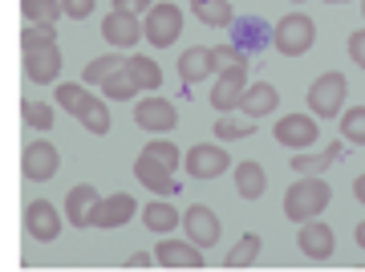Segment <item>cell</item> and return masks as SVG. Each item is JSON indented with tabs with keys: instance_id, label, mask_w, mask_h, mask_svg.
<instances>
[{
	"instance_id": "cell-20",
	"label": "cell",
	"mask_w": 365,
	"mask_h": 272,
	"mask_svg": "<svg viewBox=\"0 0 365 272\" xmlns=\"http://www.w3.org/2000/svg\"><path fill=\"white\" fill-rule=\"evenodd\" d=\"M143 223H146V232L167 236V232H175V228H182V216L175 211V203H170L167 195H158V199H150L143 208Z\"/></svg>"
},
{
	"instance_id": "cell-39",
	"label": "cell",
	"mask_w": 365,
	"mask_h": 272,
	"mask_svg": "<svg viewBox=\"0 0 365 272\" xmlns=\"http://www.w3.org/2000/svg\"><path fill=\"white\" fill-rule=\"evenodd\" d=\"M349 57L357 69H365V29H357V33H349Z\"/></svg>"
},
{
	"instance_id": "cell-17",
	"label": "cell",
	"mask_w": 365,
	"mask_h": 272,
	"mask_svg": "<svg viewBox=\"0 0 365 272\" xmlns=\"http://www.w3.org/2000/svg\"><path fill=\"white\" fill-rule=\"evenodd\" d=\"M102 37L110 41V45H118V49H126V45H138V41H146V33H143V25H138V16H130V13H106V21H102Z\"/></svg>"
},
{
	"instance_id": "cell-8",
	"label": "cell",
	"mask_w": 365,
	"mask_h": 272,
	"mask_svg": "<svg viewBox=\"0 0 365 272\" xmlns=\"http://www.w3.org/2000/svg\"><path fill=\"white\" fill-rule=\"evenodd\" d=\"M21 167H25V179L49 183L53 175H57V167H61V155H57V146H53L49 138H33V143H25V151H21Z\"/></svg>"
},
{
	"instance_id": "cell-34",
	"label": "cell",
	"mask_w": 365,
	"mask_h": 272,
	"mask_svg": "<svg viewBox=\"0 0 365 272\" xmlns=\"http://www.w3.org/2000/svg\"><path fill=\"white\" fill-rule=\"evenodd\" d=\"M122 57H114V53H106V57H93L90 65H86V74H81V78L90 81V86H102L106 78H110V74H118V69H122Z\"/></svg>"
},
{
	"instance_id": "cell-6",
	"label": "cell",
	"mask_w": 365,
	"mask_h": 272,
	"mask_svg": "<svg viewBox=\"0 0 365 272\" xmlns=\"http://www.w3.org/2000/svg\"><path fill=\"white\" fill-rule=\"evenodd\" d=\"M272 134H276V143L288 146V151H309V146L321 138L313 114H284V118H276Z\"/></svg>"
},
{
	"instance_id": "cell-38",
	"label": "cell",
	"mask_w": 365,
	"mask_h": 272,
	"mask_svg": "<svg viewBox=\"0 0 365 272\" xmlns=\"http://www.w3.org/2000/svg\"><path fill=\"white\" fill-rule=\"evenodd\" d=\"M215 65H220V69H227V65H248V53L244 49H235V45H215Z\"/></svg>"
},
{
	"instance_id": "cell-35",
	"label": "cell",
	"mask_w": 365,
	"mask_h": 272,
	"mask_svg": "<svg viewBox=\"0 0 365 272\" xmlns=\"http://www.w3.org/2000/svg\"><path fill=\"white\" fill-rule=\"evenodd\" d=\"M21 118H25V126H33V130H49L53 126V106L25 98V102H21Z\"/></svg>"
},
{
	"instance_id": "cell-5",
	"label": "cell",
	"mask_w": 365,
	"mask_h": 272,
	"mask_svg": "<svg viewBox=\"0 0 365 272\" xmlns=\"http://www.w3.org/2000/svg\"><path fill=\"white\" fill-rule=\"evenodd\" d=\"M182 167L191 179H220L223 171L232 167V155L215 143H195L187 155H182Z\"/></svg>"
},
{
	"instance_id": "cell-9",
	"label": "cell",
	"mask_w": 365,
	"mask_h": 272,
	"mask_svg": "<svg viewBox=\"0 0 365 272\" xmlns=\"http://www.w3.org/2000/svg\"><path fill=\"white\" fill-rule=\"evenodd\" d=\"M244 90H248V65H227V69H220V78L211 86V106L220 114H232L244 98Z\"/></svg>"
},
{
	"instance_id": "cell-42",
	"label": "cell",
	"mask_w": 365,
	"mask_h": 272,
	"mask_svg": "<svg viewBox=\"0 0 365 272\" xmlns=\"http://www.w3.org/2000/svg\"><path fill=\"white\" fill-rule=\"evenodd\" d=\"M150 260H155L150 252H134V256L126 260V268H150Z\"/></svg>"
},
{
	"instance_id": "cell-7",
	"label": "cell",
	"mask_w": 365,
	"mask_h": 272,
	"mask_svg": "<svg viewBox=\"0 0 365 272\" xmlns=\"http://www.w3.org/2000/svg\"><path fill=\"white\" fill-rule=\"evenodd\" d=\"M134 211H138V199L126 191H114L106 195V199H98L90 211V228H102V232H110V228H122V223L134 220Z\"/></svg>"
},
{
	"instance_id": "cell-41",
	"label": "cell",
	"mask_w": 365,
	"mask_h": 272,
	"mask_svg": "<svg viewBox=\"0 0 365 272\" xmlns=\"http://www.w3.org/2000/svg\"><path fill=\"white\" fill-rule=\"evenodd\" d=\"M150 4H155V0H114V9H118V13H130V16L150 13Z\"/></svg>"
},
{
	"instance_id": "cell-31",
	"label": "cell",
	"mask_w": 365,
	"mask_h": 272,
	"mask_svg": "<svg viewBox=\"0 0 365 272\" xmlns=\"http://www.w3.org/2000/svg\"><path fill=\"white\" fill-rule=\"evenodd\" d=\"M341 138L353 146H365V106L341 110Z\"/></svg>"
},
{
	"instance_id": "cell-29",
	"label": "cell",
	"mask_w": 365,
	"mask_h": 272,
	"mask_svg": "<svg viewBox=\"0 0 365 272\" xmlns=\"http://www.w3.org/2000/svg\"><path fill=\"white\" fill-rule=\"evenodd\" d=\"M57 102L66 106L73 118H81L93 102H98V98H93V94H86V86H69V81H61V86H57Z\"/></svg>"
},
{
	"instance_id": "cell-47",
	"label": "cell",
	"mask_w": 365,
	"mask_h": 272,
	"mask_svg": "<svg viewBox=\"0 0 365 272\" xmlns=\"http://www.w3.org/2000/svg\"><path fill=\"white\" fill-rule=\"evenodd\" d=\"M361 13H365V4H361Z\"/></svg>"
},
{
	"instance_id": "cell-10",
	"label": "cell",
	"mask_w": 365,
	"mask_h": 272,
	"mask_svg": "<svg viewBox=\"0 0 365 272\" xmlns=\"http://www.w3.org/2000/svg\"><path fill=\"white\" fill-rule=\"evenodd\" d=\"M134 122L146 130V134H170L179 126V110L170 98H146V102L134 106Z\"/></svg>"
},
{
	"instance_id": "cell-15",
	"label": "cell",
	"mask_w": 365,
	"mask_h": 272,
	"mask_svg": "<svg viewBox=\"0 0 365 272\" xmlns=\"http://www.w3.org/2000/svg\"><path fill=\"white\" fill-rule=\"evenodd\" d=\"M155 260L163 268H203V248L191 244V240H158Z\"/></svg>"
},
{
	"instance_id": "cell-14",
	"label": "cell",
	"mask_w": 365,
	"mask_h": 272,
	"mask_svg": "<svg viewBox=\"0 0 365 272\" xmlns=\"http://www.w3.org/2000/svg\"><path fill=\"white\" fill-rule=\"evenodd\" d=\"M297 244L300 252L309 260H329L333 252H337V236H333V228L321 220H304L300 223V232H297Z\"/></svg>"
},
{
	"instance_id": "cell-22",
	"label": "cell",
	"mask_w": 365,
	"mask_h": 272,
	"mask_svg": "<svg viewBox=\"0 0 365 272\" xmlns=\"http://www.w3.org/2000/svg\"><path fill=\"white\" fill-rule=\"evenodd\" d=\"M102 195L93 191L90 183H78V187H69L66 191V216H69V223L73 228H86L90 223V211H93V203H98Z\"/></svg>"
},
{
	"instance_id": "cell-19",
	"label": "cell",
	"mask_w": 365,
	"mask_h": 272,
	"mask_svg": "<svg viewBox=\"0 0 365 272\" xmlns=\"http://www.w3.org/2000/svg\"><path fill=\"white\" fill-rule=\"evenodd\" d=\"M276 106H280L276 86H272V81H256V86H248V90H244V98H240V106H235V110H240L244 118H268Z\"/></svg>"
},
{
	"instance_id": "cell-27",
	"label": "cell",
	"mask_w": 365,
	"mask_h": 272,
	"mask_svg": "<svg viewBox=\"0 0 365 272\" xmlns=\"http://www.w3.org/2000/svg\"><path fill=\"white\" fill-rule=\"evenodd\" d=\"M220 143H240V138H252V118H235V114H220L215 118V130H211Z\"/></svg>"
},
{
	"instance_id": "cell-40",
	"label": "cell",
	"mask_w": 365,
	"mask_h": 272,
	"mask_svg": "<svg viewBox=\"0 0 365 272\" xmlns=\"http://www.w3.org/2000/svg\"><path fill=\"white\" fill-rule=\"evenodd\" d=\"M61 4H66V16H73V21H86L93 13V0H61Z\"/></svg>"
},
{
	"instance_id": "cell-16",
	"label": "cell",
	"mask_w": 365,
	"mask_h": 272,
	"mask_svg": "<svg viewBox=\"0 0 365 272\" xmlns=\"http://www.w3.org/2000/svg\"><path fill=\"white\" fill-rule=\"evenodd\" d=\"M61 74V49L57 45H45V49H25V78L37 81V86H49Z\"/></svg>"
},
{
	"instance_id": "cell-25",
	"label": "cell",
	"mask_w": 365,
	"mask_h": 272,
	"mask_svg": "<svg viewBox=\"0 0 365 272\" xmlns=\"http://www.w3.org/2000/svg\"><path fill=\"white\" fill-rule=\"evenodd\" d=\"M341 155H345V143H333L325 155H309V151H297V155H292V171H297V175H321V171L333 167Z\"/></svg>"
},
{
	"instance_id": "cell-30",
	"label": "cell",
	"mask_w": 365,
	"mask_h": 272,
	"mask_svg": "<svg viewBox=\"0 0 365 272\" xmlns=\"http://www.w3.org/2000/svg\"><path fill=\"white\" fill-rule=\"evenodd\" d=\"M126 69H130V78L138 81V90H158V86H163V69H158L150 57H130Z\"/></svg>"
},
{
	"instance_id": "cell-33",
	"label": "cell",
	"mask_w": 365,
	"mask_h": 272,
	"mask_svg": "<svg viewBox=\"0 0 365 272\" xmlns=\"http://www.w3.org/2000/svg\"><path fill=\"white\" fill-rule=\"evenodd\" d=\"M143 151H146V155H155L158 163H167L170 171H179V167H182V151L170 143V138H158V134H155V138H146Z\"/></svg>"
},
{
	"instance_id": "cell-24",
	"label": "cell",
	"mask_w": 365,
	"mask_h": 272,
	"mask_svg": "<svg viewBox=\"0 0 365 272\" xmlns=\"http://www.w3.org/2000/svg\"><path fill=\"white\" fill-rule=\"evenodd\" d=\"M191 13L199 16V25L207 29H227L235 21L232 0H191Z\"/></svg>"
},
{
	"instance_id": "cell-13",
	"label": "cell",
	"mask_w": 365,
	"mask_h": 272,
	"mask_svg": "<svg viewBox=\"0 0 365 272\" xmlns=\"http://www.w3.org/2000/svg\"><path fill=\"white\" fill-rule=\"evenodd\" d=\"M25 232L33 240H41V244H53L61 236V216H57V208L49 199H33L25 208Z\"/></svg>"
},
{
	"instance_id": "cell-12",
	"label": "cell",
	"mask_w": 365,
	"mask_h": 272,
	"mask_svg": "<svg viewBox=\"0 0 365 272\" xmlns=\"http://www.w3.org/2000/svg\"><path fill=\"white\" fill-rule=\"evenodd\" d=\"M134 179L143 183L146 191H155V195H179V183H175V171L167 167V163H158L155 155H138V163H134Z\"/></svg>"
},
{
	"instance_id": "cell-1",
	"label": "cell",
	"mask_w": 365,
	"mask_h": 272,
	"mask_svg": "<svg viewBox=\"0 0 365 272\" xmlns=\"http://www.w3.org/2000/svg\"><path fill=\"white\" fill-rule=\"evenodd\" d=\"M329 203H333V187H329L321 175H300V179L284 191V216L297 223V228L304 220H317Z\"/></svg>"
},
{
	"instance_id": "cell-11",
	"label": "cell",
	"mask_w": 365,
	"mask_h": 272,
	"mask_svg": "<svg viewBox=\"0 0 365 272\" xmlns=\"http://www.w3.org/2000/svg\"><path fill=\"white\" fill-rule=\"evenodd\" d=\"M182 232H187L191 244H199L207 252L211 244H220V216L211 208H203V203H191V208L182 211Z\"/></svg>"
},
{
	"instance_id": "cell-45",
	"label": "cell",
	"mask_w": 365,
	"mask_h": 272,
	"mask_svg": "<svg viewBox=\"0 0 365 272\" xmlns=\"http://www.w3.org/2000/svg\"><path fill=\"white\" fill-rule=\"evenodd\" d=\"M329 4H349V0H329Z\"/></svg>"
},
{
	"instance_id": "cell-44",
	"label": "cell",
	"mask_w": 365,
	"mask_h": 272,
	"mask_svg": "<svg viewBox=\"0 0 365 272\" xmlns=\"http://www.w3.org/2000/svg\"><path fill=\"white\" fill-rule=\"evenodd\" d=\"M357 248H361V252H365V220L357 223Z\"/></svg>"
},
{
	"instance_id": "cell-26",
	"label": "cell",
	"mask_w": 365,
	"mask_h": 272,
	"mask_svg": "<svg viewBox=\"0 0 365 272\" xmlns=\"http://www.w3.org/2000/svg\"><path fill=\"white\" fill-rule=\"evenodd\" d=\"M260 248H264V240L256 232H244L240 240L232 244V252H227V268H248V264H256V256H260Z\"/></svg>"
},
{
	"instance_id": "cell-21",
	"label": "cell",
	"mask_w": 365,
	"mask_h": 272,
	"mask_svg": "<svg viewBox=\"0 0 365 272\" xmlns=\"http://www.w3.org/2000/svg\"><path fill=\"white\" fill-rule=\"evenodd\" d=\"M264 191H268V171H264L256 158L235 163V195H240V199H260Z\"/></svg>"
},
{
	"instance_id": "cell-36",
	"label": "cell",
	"mask_w": 365,
	"mask_h": 272,
	"mask_svg": "<svg viewBox=\"0 0 365 272\" xmlns=\"http://www.w3.org/2000/svg\"><path fill=\"white\" fill-rule=\"evenodd\" d=\"M45 45H57V29L53 25H25V33H21V53L45 49Z\"/></svg>"
},
{
	"instance_id": "cell-4",
	"label": "cell",
	"mask_w": 365,
	"mask_h": 272,
	"mask_svg": "<svg viewBox=\"0 0 365 272\" xmlns=\"http://www.w3.org/2000/svg\"><path fill=\"white\" fill-rule=\"evenodd\" d=\"M143 33L155 49H170L182 33V9L170 4V0L167 4H150V13H146V21H143Z\"/></svg>"
},
{
	"instance_id": "cell-2",
	"label": "cell",
	"mask_w": 365,
	"mask_h": 272,
	"mask_svg": "<svg viewBox=\"0 0 365 272\" xmlns=\"http://www.w3.org/2000/svg\"><path fill=\"white\" fill-rule=\"evenodd\" d=\"M313 41H317V25H313V16H304V13H288L272 25V45L284 57H304L313 49Z\"/></svg>"
},
{
	"instance_id": "cell-23",
	"label": "cell",
	"mask_w": 365,
	"mask_h": 272,
	"mask_svg": "<svg viewBox=\"0 0 365 272\" xmlns=\"http://www.w3.org/2000/svg\"><path fill=\"white\" fill-rule=\"evenodd\" d=\"M211 69H220L215 65V53L203 49V45H195V49H187L179 57V78L187 81V86H195V81H203L211 74Z\"/></svg>"
},
{
	"instance_id": "cell-37",
	"label": "cell",
	"mask_w": 365,
	"mask_h": 272,
	"mask_svg": "<svg viewBox=\"0 0 365 272\" xmlns=\"http://www.w3.org/2000/svg\"><path fill=\"white\" fill-rule=\"evenodd\" d=\"M81 126L90 130V134H98V138H106V134H110V110H106L102 98H98L86 114H81Z\"/></svg>"
},
{
	"instance_id": "cell-18",
	"label": "cell",
	"mask_w": 365,
	"mask_h": 272,
	"mask_svg": "<svg viewBox=\"0 0 365 272\" xmlns=\"http://www.w3.org/2000/svg\"><path fill=\"white\" fill-rule=\"evenodd\" d=\"M232 25H235L232 29V45H235V49H244V53L264 49V45L272 41V29H268L264 16H235Z\"/></svg>"
},
{
	"instance_id": "cell-3",
	"label": "cell",
	"mask_w": 365,
	"mask_h": 272,
	"mask_svg": "<svg viewBox=\"0 0 365 272\" xmlns=\"http://www.w3.org/2000/svg\"><path fill=\"white\" fill-rule=\"evenodd\" d=\"M345 94H349L345 74H337V69L321 74V78L309 86V110H313V118H337L341 110H345Z\"/></svg>"
},
{
	"instance_id": "cell-43",
	"label": "cell",
	"mask_w": 365,
	"mask_h": 272,
	"mask_svg": "<svg viewBox=\"0 0 365 272\" xmlns=\"http://www.w3.org/2000/svg\"><path fill=\"white\" fill-rule=\"evenodd\" d=\"M353 195L365 203V175H357V179H353Z\"/></svg>"
},
{
	"instance_id": "cell-28",
	"label": "cell",
	"mask_w": 365,
	"mask_h": 272,
	"mask_svg": "<svg viewBox=\"0 0 365 272\" xmlns=\"http://www.w3.org/2000/svg\"><path fill=\"white\" fill-rule=\"evenodd\" d=\"M21 13H25L29 25H53L66 13V4L61 0H21Z\"/></svg>"
},
{
	"instance_id": "cell-46",
	"label": "cell",
	"mask_w": 365,
	"mask_h": 272,
	"mask_svg": "<svg viewBox=\"0 0 365 272\" xmlns=\"http://www.w3.org/2000/svg\"><path fill=\"white\" fill-rule=\"evenodd\" d=\"M288 4H304V0H288Z\"/></svg>"
},
{
	"instance_id": "cell-32",
	"label": "cell",
	"mask_w": 365,
	"mask_h": 272,
	"mask_svg": "<svg viewBox=\"0 0 365 272\" xmlns=\"http://www.w3.org/2000/svg\"><path fill=\"white\" fill-rule=\"evenodd\" d=\"M102 90H106V98H114V102H126V98H134L138 94V81L130 78V69L122 65L118 74H110V78L102 81Z\"/></svg>"
}]
</instances>
